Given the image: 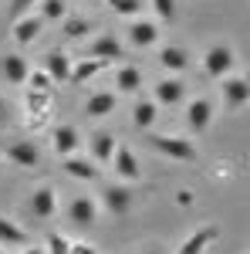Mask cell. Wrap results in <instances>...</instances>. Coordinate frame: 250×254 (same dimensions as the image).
<instances>
[{"instance_id": "cell-1", "label": "cell", "mask_w": 250, "mask_h": 254, "mask_svg": "<svg viewBox=\"0 0 250 254\" xmlns=\"http://www.w3.org/2000/svg\"><path fill=\"white\" fill-rule=\"evenodd\" d=\"M233 64H237L233 48L227 44V41H216V44L206 48V55H203V75L213 78V81H223V78H230Z\"/></svg>"}, {"instance_id": "cell-2", "label": "cell", "mask_w": 250, "mask_h": 254, "mask_svg": "<svg viewBox=\"0 0 250 254\" xmlns=\"http://www.w3.org/2000/svg\"><path fill=\"white\" fill-rule=\"evenodd\" d=\"M149 142H152V149L159 156L173 159V163H196L200 159V149L186 136H159V132H152Z\"/></svg>"}, {"instance_id": "cell-3", "label": "cell", "mask_w": 250, "mask_h": 254, "mask_svg": "<svg viewBox=\"0 0 250 254\" xmlns=\"http://www.w3.org/2000/svg\"><path fill=\"white\" fill-rule=\"evenodd\" d=\"M220 98H223V105L233 109V112L247 109V105H250V78H244V75H230V78H223V81H220Z\"/></svg>"}, {"instance_id": "cell-4", "label": "cell", "mask_w": 250, "mask_h": 254, "mask_svg": "<svg viewBox=\"0 0 250 254\" xmlns=\"http://www.w3.org/2000/svg\"><path fill=\"white\" fill-rule=\"evenodd\" d=\"M213 116H216L213 98H206V95L193 98L190 105H186V129H190V132H206L213 126Z\"/></svg>"}, {"instance_id": "cell-5", "label": "cell", "mask_w": 250, "mask_h": 254, "mask_svg": "<svg viewBox=\"0 0 250 254\" xmlns=\"http://www.w3.org/2000/svg\"><path fill=\"white\" fill-rule=\"evenodd\" d=\"M112 170L122 183H135L139 176H142V166H139V156H135L132 146H125V142H118L115 156H112Z\"/></svg>"}, {"instance_id": "cell-6", "label": "cell", "mask_w": 250, "mask_h": 254, "mask_svg": "<svg viewBox=\"0 0 250 254\" xmlns=\"http://www.w3.org/2000/svg\"><path fill=\"white\" fill-rule=\"evenodd\" d=\"M88 58L101 61V64H118V61L125 58V48H122V41L112 38V34H101L88 44Z\"/></svg>"}, {"instance_id": "cell-7", "label": "cell", "mask_w": 250, "mask_h": 254, "mask_svg": "<svg viewBox=\"0 0 250 254\" xmlns=\"http://www.w3.org/2000/svg\"><path fill=\"white\" fill-rule=\"evenodd\" d=\"M101 207L108 210V214H129L132 210V190L125 187V183H108L105 190H101Z\"/></svg>"}, {"instance_id": "cell-8", "label": "cell", "mask_w": 250, "mask_h": 254, "mask_svg": "<svg viewBox=\"0 0 250 254\" xmlns=\"http://www.w3.org/2000/svg\"><path fill=\"white\" fill-rule=\"evenodd\" d=\"M3 156L10 159L14 166H24V170H38L41 166V149H38V142H31V139L10 142V146L3 149Z\"/></svg>"}, {"instance_id": "cell-9", "label": "cell", "mask_w": 250, "mask_h": 254, "mask_svg": "<svg viewBox=\"0 0 250 254\" xmlns=\"http://www.w3.org/2000/svg\"><path fill=\"white\" fill-rule=\"evenodd\" d=\"M216 234H220L216 224H203V227H196V231L176 248V254H206V251H210V244L216 241Z\"/></svg>"}, {"instance_id": "cell-10", "label": "cell", "mask_w": 250, "mask_h": 254, "mask_svg": "<svg viewBox=\"0 0 250 254\" xmlns=\"http://www.w3.org/2000/svg\"><path fill=\"white\" fill-rule=\"evenodd\" d=\"M78 146H81V132H78V126H54V132H51V149L58 153V156H75Z\"/></svg>"}, {"instance_id": "cell-11", "label": "cell", "mask_w": 250, "mask_h": 254, "mask_svg": "<svg viewBox=\"0 0 250 254\" xmlns=\"http://www.w3.org/2000/svg\"><path fill=\"white\" fill-rule=\"evenodd\" d=\"M129 44L132 48H155L159 44V24L146 17H135L129 24Z\"/></svg>"}, {"instance_id": "cell-12", "label": "cell", "mask_w": 250, "mask_h": 254, "mask_svg": "<svg viewBox=\"0 0 250 254\" xmlns=\"http://www.w3.org/2000/svg\"><path fill=\"white\" fill-rule=\"evenodd\" d=\"M115 149H118V139L112 132H95V136L88 139V156L95 159L98 166H112Z\"/></svg>"}, {"instance_id": "cell-13", "label": "cell", "mask_w": 250, "mask_h": 254, "mask_svg": "<svg viewBox=\"0 0 250 254\" xmlns=\"http://www.w3.org/2000/svg\"><path fill=\"white\" fill-rule=\"evenodd\" d=\"M68 220H71L75 227H92L98 220V203L92 196H75V200L68 203Z\"/></svg>"}, {"instance_id": "cell-14", "label": "cell", "mask_w": 250, "mask_h": 254, "mask_svg": "<svg viewBox=\"0 0 250 254\" xmlns=\"http://www.w3.org/2000/svg\"><path fill=\"white\" fill-rule=\"evenodd\" d=\"M152 98H155V105H179L183 98H186V85L176 78H162V81H155V88H152Z\"/></svg>"}, {"instance_id": "cell-15", "label": "cell", "mask_w": 250, "mask_h": 254, "mask_svg": "<svg viewBox=\"0 0 250 254\" xmlns=\"http://www.w3.org/2000/svg\"><path fill=\"white\" fill-rule=\"evenodd\" d=\"M41 31H44V17L41 14H24L20 20H14L10 38L17 41V44H31V41H38Z\"/></svg>"}, {"instance_id": "cell-16", "label": "cell", "mask_w": 250, "mask_h": 254, "mask_svg": "<svg viewBox=\"0 0 250 254\" xmlns=\"http://www.w3.org/2000/svg\"><path fill=\"white\" fill-rule=\"evenodd\" d=\"M31 214L38 217V220H51V217L58 214V196H54L51 187H38L31 193Z\"/></svg>"}, {"instance_id": "cell-17", "label": "cell", "mask_w": 250, "mask_h": 254, "mask_svg": "<svg viewBox=\"0 0 250 254\" xmlns=\"http://www.w3.org/2000/svg\"><path fill=\"white\" fill-rule=\"evenodd\" d=\"M44 71L51 75V81L58 85V81H71V71H75V64H71V58L64 55V51H48V58H44Z\"/></svg>"}, {"instance_id": "cell-18", "label": "cell", "mask_w": 250, "mask_h": 254, "mask_svg": "<svg viewBox=\"0 0 250 254\" xmlns=\"http://www.w3.org/2000/svg\"><path fill=\"white\" fill-rule=\"evenodd\" d=\"M159 64H162L166 71L179 75V71L190 68V51H186L183 44H166V48H159Z\"/></svg>"}, {"instance_id": "cell-19", "label": "cell", "mask_w": 250, "mask_h": 254, "mask_svg": "<svg viewBox=\"0 0 250 254\" xmlns=\"http://www.w3.org/2000/svg\"><path fill=\"white\" fill-rule=\"evenodd\" d=\"M64 173L75 176V180H98V173H101V166H98L92 156H68L64 159Z\"/></svg>"}, {"instance_id": "cell-20", "label": "cell", "mask_w": 250, "mask_h": 254, "mask_svg": "<svg viewBox=\"0 0 250 254\" xmlns=\"http://www.w3.org/2000/svg\"><path fill=\"white\" fill-rule=\"evenodd\" d=\"M115 105H118L115 92H95V95L85 102V116L88 119H105V116L115 112Z\"/></svg>"}, {"instance_id": "cell-21", "label": "cell", "mask_w": 250, "mask_h": 254, "mask_svg": "<svg viewBox=\"0 0 250 254\" xmlns=\"http://www.w3.org/2000/svg\"><path fill=\"white\" fill-rule=\"evenodd\" d=\"M155 122H159V105H155V98H142V102H135L132 105V126L135 129H152Z\"/></svg>"}, {"instance_id": "cell-22", "label": "cell", "mask_w": 250, "mask_h": 254, "mask_svg": "<svg viewBox=\"0 0 250 254\" xmlns=\"http://www.w3.org/2000/svg\"><path fill=\"white\" fill-rule=\"evenodd\" d=\"M115 88H118V95H135V92L142 88V71H139L135 64H118Z\"/></svg>"}, {"instance_id": "cell-23", "label": "cell", "mask_w": 250, "mask_h": 254, "mask_svg": "<svg viewBox=\"0 0 250 254\" xmlns=\"http://www.w3.org/2000/svg\"><path fill=\"white\" fill-rule=\"evenodd\" d=\"M7 244L24 251V248H27V231H24L20 224H14L10 217L0 214V248H7Z\"/></svg>"}, {"instance_id": "cell-24", "label": "cell", "mask_w": 250, "mask_h": 254, "mask_svg": "<svg viewBox=\"0 0 250 254\" xmlns=\"http://www.w3.org/2000/svg\"><path fill=\"white\" fill-rule=\"evenodd\" d=\"M3 75L10 78V85H27L31 68H27V61L20 58V55H7V58H3Z\"/></svg>"}, {"instance_id": "cell-25", "label": "cell", "mask_w": 250, "mask_h": 254, "mask_svg": "<svg viewBox=\"0 0 250 254\" xmlns=\"http://www.w3.org/2000/svg\"><path fill=\"white\" fill-rule=\"evenodd\" d=\"M88 31H92V20L81 17V14H71V17L61 20V34H64L68 41H81Z\"/></svg>"}, {"instance_id": "cell-26", "label": "cell", "mask_w": 250, "mask_h": 254, "mask_svg": "<svg viewBox=\"0 0 250 254\" xmlns=\"http://www.w3.org/2000/svg\"><path fill=\"white\" fill-rule=\"evenodd\" d=\"M101 68H108V64H101V61H95V58L78 61V64H75V71H71V85H85L88 78H95Z\"/></svg>"}, {"instance_id": "cell-27", "label": "cell", "mask_w": 250, "mask_h": 254, "mask_svg": "<svg viewBox=\"0 0 250 254\" xmlns=\"http://www.w3.org/2000/svg\"><path fill=\"white\" fill-rule=\"evenodd\" d=\"M27 88H31L34 95H48V98H51V92H54V81H51V75H48V71H31Z\"/></svg>"}, {"instance_id": "cell-28", "label": "cell", "mask_w": 250, "mask_h": 254, "mask_svg": "<svg viewBox=\"0 0 250 254\" xmlns=\"http://www.w3.org/2000/svg\"><path fill=\"white\" fill-rule=\"evenodd\" d=\"M44 20H64L68 10H64V0H41V10H38Z\"/></svg>"}, {"instance_id": "cell-29", "label": "cell", "mask_w": 250, "mask_h": 254, "mask_svg": "<svg viewBox=\"0 0 250 254\" xmlns=\"http://www.w3.org/2000/svg\"><path fill=\"white\" fill-rule=\"evenodd\" d=\"M149 3H152L155 17L166 20V24H173V20L179 17V7H176V0H149Z\"/></svg>"}, {"instance_id": "cell-30", "label": "cell", "mask_w": 250, "mask_h": 254, "mask_svg": "<svg viewBox=\"0 0 250 254\" xmlns=\"http://www.w3.org/2000/svg\"><path fill=\"white\" fill-rule=\"evenodd\" d=\"M108 7L115 10L118 17H139V10H142V0H108Z\"/></svg>"}, {"instance_id": "cell-31", "label": "cell", "mask_w": 250, "mask_h": 254, "mask_svg": "<svg viewBox=\"0 0 250 254\" xmlns=\"http://www.w3.org/2000/svg\"><path fill=\"white\" fill-rule=\"evenodd\" d=\"M48 254H71V241L61 231H51L48 234Z\"/></svg>"}, {"instance_id": "cell-32", "label": "cell", "mask_w": 250, "mask_h": 254, "mask_svg": "<svg viewBox=\"0 0 250 254\" xmlns=\"http://www.w3.org/2000/svg\"><path fill=\"white\" fill-rule=\"evenodd\" d=\"M34 3H41V0H10V17L20 20L27 10H31V7H34Z\"/></svg>"}, {"instance_id": "cell-33", "label": "cell", "mask_w": 250, "mask_h": 254, "mask_svg": "<svg viewBox=\"0 0 250 254\" xmlns=\"http://www.w3.org/2000/svg\"><path fill=\"white\" fill-rule=\"evenodd\" d=\"M71 254H98L95 244H88V241H71Z\"/></svg>"}, {"instance_id": "cell-34", "label": "cell", "mask_w": 250, "mask_h": 254, "mask_svg": "<svg viewBox=\"0 0 250 254\" xmlns=\"http://www.w3.org/2000/svg\"><path fill=\"white\" fill-rule=\"evenodd\" d=\"M3 119H7V98L0 95V122H3Z\"/></svg>"}, {"instance_id": "cell-35", "label": "cell", "mask_w": 250, "mask_h": 254, "mask_svg": "<svg viewBox=\"0 0 250 254\" xmlns=\"http://www.w3.org/2000/svg\"><path fill=\"white\" fill-rule=\"evenodd\" d=\"M20 254H44V251H41V248H24Z\"/></svg>"}, {"instance_id": "cell-36", "label": "cell", "mask_w": 250, "mask_h": 254, "mask_svg": "<svg viewBox=\"0 0 250 254\" xmlns=\"http://www.w3.org/2000/svg\"><path fill=\"white\" fill-rule=\"evenodd\" d=\"M139 254H162V251H155V248H149V251H139Z\"/></svg>"}, {"instance_id": "cell-37", "label": "cell", "mask_w": 250, "mask_h": 254, "mask_svg": "<svg viewBox=\"0 0 250 254\" xmlns=\"http://www.w3.org/2000/svg\"><path fill=\"white\" fill-rule=\"evenodd\" d=\"M95 3H108V0H95Z\"/></svg>"}, {"instance_id": "cell-38", "label": "cell", "mask_w": 250, "mask_h": 254, "mask_svg": "<svg viewBox=\"0 0 250 254\" xmlns=\"http://www.w3.org/2000/svg\"><path fill=\"white\" fill-rule=\"evenodd\" d=\"M0 254H3V248H0Z\"/></svg>"}]
</instances>
